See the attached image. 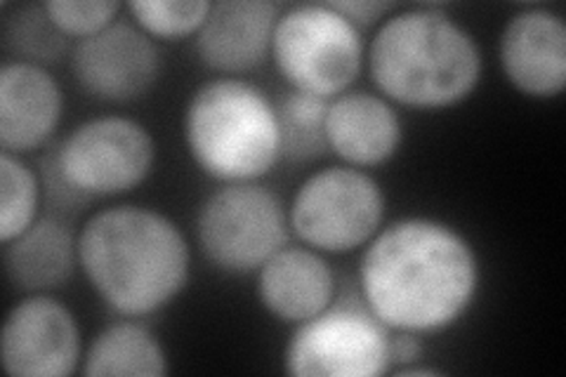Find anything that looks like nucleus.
Wrapping results in <instances>:
<instances>
[{
	"label": "nucleus",
	"mask_w": 566,
	"mask_h": 377,
	"mask_svg": "<svg viewBox=\"0 0 566 377\" xmlns=\"http://www.w3.org/2000/svg\"><path fill=\"white\" fill-rule=\"evenodd\" d=\"M482 283L472 243L455 227L413 214L382 227L359 264L361 300L389 331L441 333L463 318Z\"/></svg>",
	"instance_id": "nucleus-1"
},
{
	"label": "nucleus",
	"mask_w": 566,
	"mask_h": 377,
	"mask_svg": "<svg viewBox=\"0 0 566 377\" xmlns=\"http://www.w3.org/2000/svg\"><path fill=\"white\" fill-rule=\"evenodd\" d=\"M189 243L168 214L145 206L95 212L78 231V269L123 318L161 312L189 279Z\"/></svg>",
	"instance_id": "nucleus-2"
},
{
	"label": "nucleus",
	"mask_w": 566,
	"mask_h": 377,
	"mask_svg": "<svg viewBox=\"0 0 566 377\" xmlns=\"http://www.w3.org/2000/svg\"><path fill=\"white\" fill-rule=\"evenodd\" d=\"M368 74L392 104L439 112L465 102L484 74L474 35L441 8L389 14L366 52Z\"/></svg>",
	"instance_id": "nucleus-3"
},
{
	"label": "nucleus",
	"mask_w": 566,
	"mask_h": 377,
	"mask_svg": "<svg viewBox=\"0 0 566 377\" xmlns=\"http://www.w3.org/2000/svg\"><path fill=\"white\" fill-rule=\"evenodd\" d=\"M185 145L197 168L222 185L258 182L281 160L276 104L243 78H212L193 90Z\"/></svg>",
	"instance_id": "nucleus-4"
},
{
	"label": "nucleus",
	"mask_w": 566,
	"mask_h": 377,
	"mask_svg": "<svg viewBox=\"0 0 566 377\" xmlns=\"http://www.w3.org/2000/svg\"><path fill=\"white\" fill-rule=\"evenodd\" d=\"M270 57L291 90L335 100L359 78L366 50L361 31L331 3H303L279 14Z\"/></svg>",
	"instance_id": "nucleus-5"
},
{
	"label": "nucleus",
	"mask_w": 566,
	"mask_h": 377,
	"mask_svg": "<svg viewBox=\"0 0 566 377\" xmlns=\"http://www.w3.org/2000/svg\"><path fill=\"white\" fill-rule=\"evenodd\" d=\"M156 164L151 133L128 116H97L71 130L55 151L60 199L83 203L137 189Z\"/></svg>",
	"instance_id": "nucleus-6"
},
{
	"label": "nucleus",
	"mask_w": 566,
	"mask_h": 377,
	"mask_svg": "<svg viewBox=\"0 0 566 377\" xmlns=\"http://www.w3.org/2000/svg\"><path fill=\"white\" fill-rule=\"evenodd\" d=\"M385 191L378 179L352 166H328L297 187L289 224L307 248L345 255L366 248L385 222Z\"/></svg>",
	"instance_id": "nucleus-7"
},
{
	"label": "nucleus",
	"mask_w": 566,
	"mask_h": 377,
	"mask_svg": "<svg viewBox=\"0 0 566 377\" xmlns=\"http://www.w3.org/2000/svg\"><path fill=\"white\" fill-rule=\"evenodd\" d=\"M289 208L258 182L222 185L197 212V241L203 258L224 274H258L289 245Z\"/></svg>",
	"instance_id": "nucleus-8"
},
{
	"label": "nucleus",
	"mask_w": 566,
	"mask_h": 377,
	"mask_svg": "<svg viewBox=\"0 0 566 377\" xmlns=\"http://www.w3.org/2000/svg\"><path fill=\"white\" fill-rule=\"evenodd\" d=\"M389 337L364 300H347L297 323L283 364L295 377H380L392 370Z\"/></svg>",
	"instance_id": "nucleus-9"
},
{
	"label": "nucleus",
	"mask_w": 566,
	"mask_h": 377,
	"mask_svg": "<svg viewBox=\"0 0 566 377\" xmlns=\"http://www.w3.org/2000/svg\"><path fill=\"white\" fill-rule=\"evenodd\" d=\"M81 328L64 302L50 293L22 297L8 312L0 358L12 377H69L83 362Z\"/></svg>",
	"instance_id": "nucleus-10"
},
{
	"label": "nucleus",
	"mask_w": 566,
	"mask_h": 377,
	"mask_svg": "<svg viewBox=\"0 0 566 377\" xmlns=\"http://www.w3.org/2000/svg\"><path fill=\"white\" fill-rule=\"evenodd\" d=\"M71 74L93 100L130 104L154 90L161 76V52L135 22L116 20L74 45Z\"/></svg>",
	"instance_id": "nucleus-11"
},
{
	"label": "nucleus",
	"mask_w": 566,
	"mask_h": 377,
	"mask_svg": "<svg viewBox=\"0 0 566 377\" xmlns=\"http://www.w3.org/2000/svg\"><path fill=\"white\" fill-rule=\"evenodd\" d=\"M505 78L531 100H553L566 85V24L547 8L512 14L499 43Z\"/></svg>",
	"instance_id": "nucleus-12"
},
{
	"label": "nucleus",
	"mask_w": 566,
	"mask_h": 377,
	"mask_svg": "<svg viewBox=\"0 0 566 377\" xmlns=\"http://www.w3.org/2000/svg\"><path fill=\"white\" fill-rule=\"evenodd\" d=\"M281 8L270 0H222L212 3L197 33L201 64L227 78L251 74L272 52Z\"/></svg>",
	"instance_id": "nucleus-13"
},
{
	"label": "nucleus",
	"mask_w": 566,
	"mask_h": 377,
	"mask_svg": "<svg viewBox=\"0 0 566 377\" xmlns=\"http://www.w3.org/2000/svg\"><path fill=\"white\" fill-rule=\"evenodd\" d=\"M64 114V93L41 64L22 60L0 69V147L10 154L41 149Z\"/></svg>",
	"instance_id": "nucleus-14"
},
{
	"label": "nucleus",
	"mask_w": 566,
	"mask_h": 377,
	"mask_svg": "<svg viewBox=\"0 0 566 377\" xmlns=\"http://www.w3.org/2000/svg\"><path fill=\"white\" fill-rule=\"evenodd\" d=\"M403 139V125L395 104L382 95L347 90L328 102L326 142L345 166L378 168L392 160Z\"/></svg>",
	"instance_id": "nucleus-15"
},
{
	"label": "nucleus",
	"mask_w": 566,
	"mask_h": 377,
	"mask_svg": "<svg viewBox=\"0 0 566 377\" xmlns=\"http://www.w3.org/2000/svg\"><path fill=\"white\" fill-rule=\"evenodd\" d=\"M258 300L283 323L310 321L335 300V272L314 248L283 245L258 269Z\"/></svg>",
	"instance_id": "nucleus-16"
},
{
	"label": "nucleus",
	"mask_w": 566,
	"mask_h": 377,
	"mask_svg": "<svg viewBox=\"0 0 566 377\" xmlns=\"http://www.w3.org/2000/svg\"><path fill=\"white\" fill-rule=\"evenodd\" d=\"M3 264L12 289L24 295L64 289L78 266V237L57 218L35 220L6 243Z\"/></svg>",
	"instance_id": "nucleus-17"
},
{
	"label": "nucleus",
	"mask_w": 566,
	"mask_h": 377,
	"mask_svg": "<svg viewBox=\"0 0 566 377\" xmlns=\"http://www.w3.org/2000/svg\"><path fill=\"white\" fill-rule=\"evenodd\" d=\"M85 377H164L168 356L158 337L126 318L106 326L83 354Z\"/></svg>",
	"instance_id": "nucleus-18"
},
{
	"label": "nucleus",
	"mask_w": 566,
	"mask_h": 377,
	"mask_svg": "<svg viewBox=\"0 0 566 377\" xmlns=\"http://www.w3.org/2000/svg\"><path fill=\"white\" fill-rule=\"evenodd\" d=\"M328 102L307 93H291L276 104L281 130V158L289 164H310L328 151L326 112Z\"/></svg>",
	"instance_id": "nucleus-19"
},
{
	"label": "nucleus",
	"mask_w": 566,
	"mask_h": 377,
	"mask_svg": "<svg viewBox=\"0 0 566 377\" xmlns=\"http://www.w3.org/2000/svg\"><path fill=\"white\" fill-rule=\"evenodd\" d=\"M41 185L24 160L0 154V241L10 243L39 220Z\"/></svg>",
	"instance_id": "nucleus-20"
},
{
	"label": "nucleus",
	"mask_w": 566,
	"mask_h": 377,
	"mask_svg": "<svg viewBox=\"0 0 566 377\" xmlns=\"http://www.w3.org/2000/svg\"><path fill=\"white\" fill-rule=\"evenodd\" d=\"M212 3L206 0H137L126 10L154 41H182L197 35Z\"/></svg>",
	"instance_id": "nucleus-21"
},
{
	"label": "nucleus",
	"mask_w": 566,
	"mask_h": 377,
	"mask_svg": "<svg viewBox=\"0 0 566 377\" xmlns=\"http://www.w3.org/2000/svg\"><path fill=\"white\" fill-rule=\"evenodd\" d=\"M6 41L22 62L41 64L60 60L66 50L64 35L50 22L43 6H29L17 10L6 27Z\"/></svg>",
	"instance_id": "nucleus-22"
},
{
	"label": "nucleus",
	"mask_w": 566,
	"mask_h": 377,
	"mask_svg": "<svg viewBox=\"0 0 566 377\" xmlns=\"http://www.w3.org/2000/svg\"><path fill=\"white\" fill-rule=\"evenodd\" d=\"M43 8L64 39H76L78 43L112 27L118 20V12L126 6L109 3V0H87V3H81V0H50V3H43Z\"/></svg>",
	"instance_id": "nucleus-23"
},
{
	"label": "nucleus",
	"mask_w": 566,
	"mask_h": 377,
	"mask_svg": "<svg viewBox=\"0 0 566 377\" xmlns=\"http://www.w3.org/2000/svg\"><path fill=\"white\" fill-rule=\"evenodd\" d=\"M331 6L359 31L374 27L378 22H385L389 12H397V6L385 3V0H340V3H331Z\"/></svg>",
	"instance_id": "nucleus-24"
},
{
	"label": "nucleus",
	"mask_w": 566,
	"mask_h": 377,
	"mask_svg": "<svg viewBox=\"0 0 566 377\" xmlns=\"http://www.w3.org/2000/svg\"><path fill=\"white\" fill-rule=\"evenodd\" d=\"M424 354V347L420 343V335L406 333V331H392L389 337V358H392V368H403L418 364Z\"/></svg>",
	"instance_id": "nucleus-25"
}]
</instances>
